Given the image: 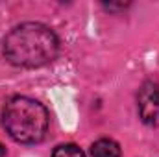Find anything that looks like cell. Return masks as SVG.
I'll list each match as a JSON object with an SVG mask.
<instances>
[{
	"mask_svg": "<svg viewBox=\"0 0 159 157\" xmlns=\"http://www.w3.org/2000/svg\"><path fill=\"white\" fill-rule=\"evenodd\" d=\"M2 54L13 67L39 69L57 57L59 39L43 22H22L4 37Z\"/></svg>",
	"mask_w": 159,
	"mask_h": 157,
	"instance_id": "cell-1",
	"label": "cell"
},
{
	"mask_svg": "<svg viewBox=\"0 0 159 157\" xmlns=\"http://www.w3.org/2000/svg\"><path fill=\"white\" fill-rule=\"evenodd\" d=\"M50 126V115L39 100L11 96L2 107V128L19 144H39Z\"/></svg>",
	"mask_w": 159,
	"mask_h": 157,
	"instance_id": "cell-2",
	"label": "cell"
},
{
	"mask_svg": "<svg viewBox=\"0 0 159 157\" xmlns=\"http://www.w3.org/2000/svg\"><path fill=\"white\" fill-rule=\"evenodd\" d=\"M137 111L146 126H159V83L146 79L137 92Z\"/></svg>",
	"mask_w": 159,
	"mask_h": 157,
	"instance_id": "cell-3",
	"label": "cell"
},
{
	"mask_svg": "<svg viewBox=\"0 0 159 157\" xmlns=\"http://www.w3.org/2000/svg\"><path fill=\"white\" fill-rule=\"evenodd\" d=\"M120 146L113 139H98L91 146V157H120Z\"/></svg>",
	"mask_w": 159,
	"mask_h": 157,
	"instance_id": "cell-4",
	"label": "cell"
},
{
	"mask_svg": "<svg viewBox=\"0 0 159 157\" xmlns=\"http://www.w3.org/2000/svg\"><path fill=\"white\" fill-rule=\"evenodd\" d=\"M52 157H85L83 150L74 142H67V144H59L54 148Z\"/></svg>",
	"mask_w": 159,
	"mask_h": 157,
	"instance_id": "cell-5",
	"label": "cell"
},
{
	"mask_svg": "<svg viewBox=\"0 0 159 157\" xmlns=\"http://www.w3.org/2000/svg\"><path fill=\"white\" fill-rule=\"evenodd\" d=\"M6 154H7V152H6V146L0 142V157H6Z\"/></svg>",
	"mask_w": 159,
	"mask_h": 157,
	"instance_id": "cell-6",
	"label": "cell"
}]
</instances>
